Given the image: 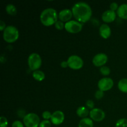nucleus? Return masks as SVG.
Returning a JSON list of instances; mask_svg holds the SVG:
<instances>
[{
    "mask_svg": "<svg viewBox=\"0 0 127 127\" xmlns=\"http://www.w3.org/2000/svg\"><path fill=\"white\" fill-rule=\"evenodd\" d=\"M117 14L120 18L127 19V4H122L119 6Z\"/></svg>",
    "mask_w": 127,
    "mask_h": 127,
    "instance_id": "2eb2a0df",
    "label": "nucleus"
},
{
    "mask_svg": "<svg viewBox=\"0 0 127 127\" xmlns=\"http://www.w3.org/2000/svg\"><path fill=\"white\" fill-rule=\"evenodd\" d=\"M73 12L71 10L69 9H64L60 11L58 13V19L60 21L63 22H68L70 21L71 19L73 17Z\"/></svg>",
    "mask_w": 127,
    "mask_h": 127,
    "instance_id": "f8f14e48",
    "label": "nucleus"
},
{
    "mask_svg": "<svg viewBox=\"0 0 127 127\" xmlns=\"http://www.w3.org/2000/svg\"><path fill=\"white\" fill-rule=\"evenodd\" d=\"M52 114H51L50 112L49 111H45L42 113V117L44 120H48L49 119H51V117H52Z\"/></svg>",
    "mask_w": 127,
    "mask_h": 127,
    "instance_id": "bb28decb",
    "label": "nucleus"
},
{
    "mask_svg": "<svg viewBox=\"0 0 127 127\" xmlns=\"http://www.w3.org/2000/svg\"><path fill=\"white\" fill-rule=\"evenodd\" d=\"M78 127H94L93 120L89 118H84L79 121Z\"/></svg>",
    "mask_w": 127,
    "mask_h": 127,
    "instance_id": "f3484780",
    "label": "nucleus"
},
{
    "mask_svg": "<svg viewBox=\"0 0 127 127\" xmlns=\"http://www.w3.org/2000/svg\"><path fill=\"white\" fill-rule=\"evenodd\" d=\"M64 29L68 32L71 33H77L83 29V24L77 21H70L65 23Z\"/></svg>",
    "mask_w": 127,
    "mask_h": 127,
    "instance_id": "0eeeda50",
    "label": "nucleus"
},
{
    "mask_svg": "<svg viewBox=\"0 0 127 127\" xmlns=\"http://www.w3.org/2000/svg\"><path fill=\"white\" fill-rule=\"evenodd\" d=\"M115 127H127V119H119L115 124Z\"/></svg>",
    "mask_w": 127,
    "mask_h": 127,
    "instance_id": "412c9836",
    "label": "nucleus"
},
{
    "mask_svg": "<svg viewBox=\"0 0 127 127\" xmlns=\"http://www.w3.org/2000/svg\"><path fill=\"white\" fill-rule=\"evenodd\" d=\"M6 27V23L2 20L0 21V30H1V31H4Z\"/></svg>",
    "mask_w": 127,
    "mask_h": 127,
    "instance_id": "7c9ffc66",
    "label": "nucleus"
},
{
    "mask_svg": "<svg viewBox=\"0 0 127 127\" xmlns=\"http://www.w3.org/2000/svg\"><path fill=\"white\" fill-rule=\"evenodd\" d=\"M51 123L52 122L50 120H43V121L40 122L38 127H51Z\"/></svg>",
    "mask_w": 127,
    "mask_h": 127,
    "instance_id": "393cba45",
    "label": "nucleus"
},
{
    "mask_svg": "<svg viewBox=\"0 0 127 127\" xmlns=\"http://www.w3.org/2000/svg\"><path fill=\"white\" fill-rule=\"evenodd\" d=\"M89 116L95 122H101L105 119V114L104 111L99 108H94L90 110Z\"/></svg>",
    "mask_w": 127,
    "mask_h": 127,
    "instance_id": "1a4fd4ad",
    "label": "nucleus"
},
{
    "mask_svg": "<svg viewBox=\"0 0 127 127\" xmlns=\"http://www.w3.org/2000/svg\"><path fill=\"white\" fill-rule=\"evenodd\" d=\"M71 11L75 19L80 23H85L89 21L93 13L90 6L84 2H78L74 4Z\"/></svg>",
    "mask_w": 127,
    "mask_h": 127,
    "instance_id": "f257e3e1",
    "label": "nucleus"
},
{
    "mask_svg": "<svg viewBox=\"0 0 127 127\" xmlns=\"http://www.w3.org/2000/svg\"><path fill=\"white\" fill-rule=\"evenodd\" d=\"M103 97H104V91L99 89V90H97L95 92V97L96 98L97 100H100V99H101Z\"/></svg>",
    "mask_w": 127,
    "mask_h": 127,
    "instance_id": "a878e982",
    "label": "nucleus"
},
{
    "mask_svg": "<svg viewBox=\"0 0 127 127\" xmlns=\"http://www.w3.org/2000/svg\"><path fill=\"white\" fill-rule=\"evenodd\" d=\"M100 72L102 75L104 76H108L110 73V68L106 66H103L100 67Z\"/></svg>",
    "mask_w": 127,
    "mask_h": 127,
    "instance_id": "4be33fe9",
    "label": "nucleus"
},
{
    "mask_svg": "<svg viewBox=\"0 0 127 127\" xmlns=\"http://www.w3.org/2000/svg\"><path fill=\"white\" fill-rule=\"evenodd\" d=\"M12 127H24V124L19 120H16L12 123Z\"/></svg>",
    "mask_w": 127,
    "mask_h": 127,
    "instance_id": "c756f323",
    "label": "nucleus"
},
{
    "mask_svg": "<svg viewBox=\"0 0 127 127\" xmlns=\"http://www.w3.org/2000/svg\"><path fill=\"white\" fill-rule=\"evenodd\" d=\"M64 120V113L60 110H57L52 114L50 119V122L55 125L62 124Z\"/></svg>",
    "mask_w": 127,
    "mask_h": 127,
    "instance_id": "9b49d317",
    "label": "nucleus"
},
{
    "mask_svg": "<svg viewBox=\"0 0 127 127\" xmlns=\"http://www.w3.org/2000/svg\"><path fill=\"white\" fill-rule=\"evenodd\" d=\"M24 125L26 127H38L40 125V118L35 113H29L23 118Z\"/></svg>",
    "mask_w": 127,
    "mask_h": 127,
    "instance_id": "39448f33",
    "label": "nucleus"
},
{
    "mask_svg": "<svg viewBox=\"0 0 127 127\" xmlns=\"http://www.w3.org/2000/svg\"><path fill=\"white\" fill-rule=\"evenodd\" d=\"M58 14L53 8H47L41 12L40 19L42 24L45 26H51L58 21Z\"/></svg>",
    "mask_w": 127,
    "mask_h": 127,
    "instance_id": "f03ea898",
    "label": "nucleus"
},
{
    "mask_svg": "<svg viewBox=\"0 0 127 127\" xmlns=\"http://www.w3.org/2000/svg\"><path fill=\"white\" fill-rule=\"evenodd\" d=\"M19 33L16 27L13 26H8L3 31V39L7 43L15 42L19 38Z\"/></svg>",
    "mask_w": 127,
    "mask_h": 127,
    "instance_id": "7ed1b4c3",
    "label": "nucleus"
},
{
    "mask_svg": "<svg viewBox=\"0 0 127 127\" xmlns=\"http://www.w3.org/2000/svg\"><path fill=\"white\" fill-rule=\"evenodd\" d=\"M67 62H68V66L71 69H74V70L81 69L83 68L84 65V62L83 59L79 56L75 55L70 56L67 60Z\"/></svg>",
    "mask_w": 127,
    "mask_h": 127,
    "instance_id": "423d86ee",
    "label": "nucleus"
},
{
    "mask_svg": "<svg viewBox=\"0 0 127 127\" xmlns=\"http://www.w3.org/2000/svg\"><path fill=\"white\" fill-rule=\"evenodd\" d=\"M98 88L102 91H107L114 86V81L110 78H104L98 82Z\"/></svg>",
    "mask_w": 127,
    "mask_h": 127,
    "instance_id": "6e6552de",
    "label": "nucleus"
},
{
    "mask_svg": "<svg viewBox=\"0 0 127 127\" xmlns=\"http://www.w3.org/2000/svg\"><path fill=\"white\" fill-rule=\"evenodd\" d=\"M6 11L8 14L11 16H15L17 13V9L16 6L12 4H8L6 7Z\"/></svg>",
    "mask_w": 127,
    "mask_h": 127,
    "instance_id": "aec40b11",
    "label": "nucleus"
},
{
    "mask_svg": "<svg viewBox=\"0 0 127 127\" xmlns=\"http://www.w3.org/2000/svg\"><path fill=\"white\" fill-rule=\"evenodd\" d=\"M89 112H89V109L84 106L79 107L78 108V109L76 110L77 115L78 117H79L83 118V119L86 118V117L88 115H89Z\"/></svg>",
    "mask_w": 127,
    "mask_h": 127,
    "instance_id": "dca6fc26",
    "label": "nucleus"
},
{
    "mask_svg": "<svg viewBox=\"0 0 127 127\" xmlns=\"http://www.w3.org/2000/svg\"><path fill=\"white\" fill-rule=\"evenodd\" d=\"M86 105L87 108L88 109H94V102L92 100H87L86 103Z\"/></svg>",
    "mask_w": 127,
    "mask_h": 127,
    "instance_id": "cd10ccee",
    "label": "nucleus"
},
{
    "mask_svg": "<svg viewBox=\"0 0 127 127\" xmlns=\"http://www.w3.org/2000/svg\"><path fill=\"white\" fill-rule=\"evenodd\" d=\"M60 65H61V66L62 67V68H66V67L68 66V62H67V61H66H66H63V62H62V63H61Z\"/></svg>",
    "mask_w": 127,
    "mask_h": 127,
    "instance_id": "2f4dec72",
    "label": "nucleus"
},
{
    "mask_svg": "<svg viewBox=\"0 0 127 127\" xmlns=\"http://www.w3.org/2000/svg\"><path fill=\"white\" fill-rule=\"evenodd\" d=\"M116 18V13L112 10H107L102 14V19L105 23H110L114 22Z\"/></svg>",
    "mask_w": 127,
    "mask_h": 127,
    "instance_id": "ddd939ff",
    "label": "nucleus"
},
{
    "mask_svg": "<svg viewBox=\"0 0 127 127\" xmlns=\"http://www.w3.org/2000/svg\"><path fill=\"white\" fill-rule=\"evenodd\" d=\"M32 76H33V78L35 80L38 81H42L45 78V73L42 71L38 70V69L33 72V73H32Z\"/></svg>",
    "mask_w": 127,
    "mask_h": 127,
    "instance_id": "6ab92c4d",
    "label": "nucleus"
},
{
    "mask_svg": "<svg viewBox=\"0 0 127 127\" xmlns=\"http://www.w3.org/2000/svg\"><path fill=\"white\" fill-rule=\"evenodd\" d=\"M119 6L118 5V4L115 2H113L110 4V10L113 11H117L118 9H119Z\"/></svg>",
    "mask_w": 127,
    "mask_h": 127,
    "instance_id": "c85d7f7f",
    "label": "nucleus"
},
{
    "mask_svg": "<svg viewBox=\"0 0 127 127\" xmlns=\"http://www.w3.org/2000/svg\"><path fill=\"white\" fill-rule=\"evenodd\" d=\"M8 125V122L5 117H0V127H7Z\"/></svg>",
    "mask_w": 127,
    "mask_h": 127,
    "instance_id": "b1692460",
    "label": "nucleus"
},
{
    "mask_svg": "<svg viewBox=\"0 0 127 127\" xmlns=\"http://www.w3.org/2000/svg\"><path fill=\"white\" fill-rule=\"evenodd\" d=\"M99 33L103 38L107 39L111 35V29L107 24H103L99 27Z\"/></svg>",
    "mask_w": 127,
    "mask_h": 127,
    "instance_id": "4468645a",
    "label": "nucleus"
},
{
    "mask_svg": "<svg viewBox=\"0 0 127 127\" xmlns=\"http://www.w3.org/2000/svg\"><path fill=\"white\" fill-rule=\"evenodd\" d=\"M64 25H65V24H64V22L60 21V20L59 21H57V22L55 24V28L57 30H59V31H62V30H63L64 28Z\"/></svg>",
    "mask_w": 127,
    "mask_h": 127,
    "instance_id": "5701e85b",
    "label": "nucleus"
},
{
    "mask_svg": "<svg viewBox=\"0 0 127 127\" xmlns=\"http://www.w3.org/2000/svg\"><path fill=\"white\" fill-rule=\"evenodd\" d=\"M27 62L30 69L35 71L40 68L42 65V58L38 53H32L29 56Z\"/></svg>",
    "mask_w": 127,
    "mask_h": 127,
    "instance_id": "20e7f679",
    "label": "nucleus"
},
{
    "mask_svg": "<svg viewBox=\"0 0 127 127\" xmlns=\"http://www.w3.org/2000/svg\"><path fill=\"white\" fill-rule=\"evenodd\" d=\"M118 88L121 92L127 93V78H123L119 81Z\"/></svg>",
    "mask_w": 127,
    "mask_h": 127,
    "instance_id": "a211bd4d",
    "label": "nucleus"
},
{
    "mask_svg": "<svg viewBox=\"0 0 127 127\" xmlns=\"http://www.w3.org/2000/svg\"><path fill=\"white\" fill-rule=\"evenodd\" d=\"M108 60V57L104 53H100L95 55L93 59V63L97 67H102L106 64Z\"/></svg>",
    "mask_w": 127,
    "mask_h": 127,
    "instance_id": "9d476101",
    "label": "nucleus"
}]
</instances>
